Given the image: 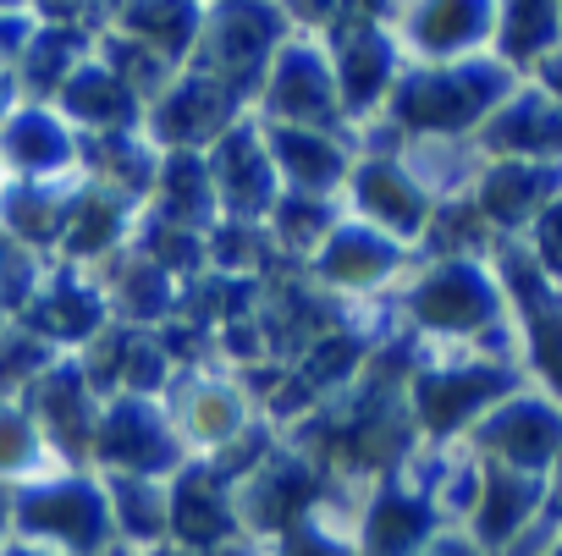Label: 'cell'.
Masks as SVG:
<instances>
[{
  "label": "cell",
  "mask_w": 562,
  "mask_h": 556,
  "mask_svg": "<svg viewBox=\"0 0 562 556\" xmlns=\"http://www.w3.org/2000/svg\"><path fill=\"white\" fill-rule=\"evenodd\" d=\"M0 556H56V551H40V545H29V540H12Z\"/></svg>",
  "instance_id": "cell-41"
},
{
  "label": "cell",
  "mask_w": 562,
  "mask_h": 556,
  "mask_svg": "<svg viewBox=\"0 0 562 556\" xmlns=\"http://www.w3.org/2000/svg\"><path fill=\"white\" fill-rule=\"evenodd\" d=\"M12 529L18 540H50L72 556H100L116 534L111 518V496L89 479H50V485H29L12 496Z\"/></svg>",
  "instance_id": "cell-2"
},
{
  "label": "cell",
  "mask_w": 562,
  "mask_h": 556,
  "mask_svg": "<svg viewBox=\"0 0 562 556\" xmlns=\"http://www.w3.org/2000/svg\"><path fill=\"white\" fill-rule=\"evenodd\" d=\"M480 144L491 155H507V160H535V166H551V155H562V105L546 100L540 89H524L513 94L480 133Z\"/></svg>",
  "instance_id": "cell-20"
},
{
  "label": "cell",
  "mask_w": 562,
  "mask_h": 556,
  "mask_svg": "<svg viewBox=\"0 0 562 556\" xmlns=\"http://www.w3.org/2000/svg\"><path fill=\"white\" fill-rule=\"evenodd\" d=\"M397 72V39L386 34V23L375 12H342L331 29V78H337V100L348 116H364L381 105V94L392 89Z\"/></svg>",
  "instance_id": "cell-8"
},
{
  "label": "cell",
  "mask_w": 562,
  "mask_h": 556,
  "mask_svg": "<svg viewBox=\"0 0 562 556\" xmlns=\"http://www.w3.org/2000/svg\"><path fill=\"white\" fill-rule=\"evenodd\" d=\"M474 446L480 457H491L496 468L513 474H551V463L562 457V408L546 397H507L502 408H491L474 424Z\"/></svg>",
  "instance_id": "cell-7"
},
{
  "label": "cell",
  "mask_w": 562,
  "mask_h": 556,
  "mask_svg": "<svg viewBox=\"0 0 562 556\" xmlns=\"http://www.w3.org/2000/svg\"><path fill=\"white\" fill-rule=\"evenodd\" d=\"M546 507V485L535 474H513V468H496L485 463L480 468V496H474V545L480 551H496V545H513L529 518Z\"/></svg>",
  "instance_id": "cell-19"
},
{
  "label": "cell",
  "mask_w": 562,
  "mask_h": 556,
  "mask_svg": "<svg viewBox=\"0 0 562 556\" xmlns=\"http://www.w3.org/2000/svg\"><path fill=\"white\" fill-rule=\"evenodd\" d=\"M535 72H540V94L562 105V50H551V56H546V61H540Z\"/></svg>",
  "instance_id": "cell-38"
},
{
  "label": "cell",
  "mask_w": 562,
  "mask_h": 556,
  "mask_svg": "<svg viewBox=\"0 0 562 556\" xmlns=\"http://www.w3.org/2000/svg\"><path fill=\"white\" fill-rule=\"evenodd\" d=\"M502 287L524 309L518 320H524V337H529V359L562 402V287H551L535 270L529 248H513V242L502 248Z\"/></svg>",
  "instance_id": "cell-11"
},
{
  "label": "cell",
  "mask_w": 562,
  "mask_h": 556,
  "mask_svg": "<svg viewBox=\"0 0 562 556\" xmlns=\"http://www.w3.org/2000/svg\"><path fill=\"white\" fill-rule=\"evenodd\" d=\"M122 29L133 34V45H144L155 61H182L199 34H204V12L193 7H149V12H122Z\"/></svg>",
  "instance_id": "cell-30"
},
{
  "label": "cell",
  "mask_w": 562,
  "mask_h": 556,
  "mask_svg": "<svg viewBox=\"0 0 562 556\" xmlns=\"http://www.w3.org/2000/svg\"><path fill=\"white\" fill-rule=\"evenodd\" d=\"M0 177H7V166H0ZM0 188H7V182H0Z\"/></svg>",
  "instance_id": "cell-46"
},
{
  "label": "cell",
  "mask_w": 562,
  "mask_h": 556,
  "mask_svg": "<svg viewBox=\"0 0 562 556\" xmlns=\"http://www.w3.org/2000/svg\"><path fill=\"white\" fill-rule=\"evenodd\" d=\"M408 315L425 331L474 337L502 320V287L480 259H436L408 293Z\"/></svg>",
  "instance_id": "cell-4"
},
{
  "label": "cell",
  "mask_w": 562,
  "mask_h": 556,
  "mask_svg": "<svg viewBox=\"0 0 562 556\" xmlns=\"http://www.w3.org/2000/svg\"><path fill=\"white\" fill-rule=\"evenodd\" d=\"M40 457H45V435H40V424L29 419V408L0 402V479L40 468Z\"/></svg>",
  "instance_id": "cell-35"
},
{
  "label": "cell",
  "mask_w": 562,
  "mask_h": 556,
  "mask_svg": "<svg viewBox=\"0 0 562 556\" xmlns=\"http://www.w3.org/2000/svg\"><path fill=\"white\" fill-rule=\"evenodd\" d=\"M419 556H480V545H474V540H463V534H436Z\"/></svg>",
  "instance_id": "cell-39"
},
{
  "label": "cell",
  "mask_w": 562,
  "mask_h": 556,
  "mask_svg": "<svg viewBox=\"0 0 562 556\" xmlns=\"http://www.w3.org/2000/svg\"><path fill=\"white\" fill-rule=\"evenodd\" d=\"M265 111L276 116V127L326 133L342 116L331 56H321L315 45H281L270 61V78H265Z\"/></svg>",
  "instance_id": "cell-9"
},
{
  "label": "cell",
  "mask_w": 562,
  "mask_h": 556,
  "mask_svg": "<svg viewBox=\"0 0 562 556\" xmlns=\"http://www.w3.org/2000/svg\"><path fill=\"white\" fill-rule=\"evenodd\" d=\"M546 556H562V534H557V540H551V551H546Z\"/></svg>",
  "instance_id": "cell-45"
},
{
  "label": "cell",
  "mask_w": 562,
  "mask_h": 556,
  "mask_svg": "<svg viewBox=\"0 0 562 556\" xmlns=\"http://www.w3.org/2000/svg\"><path fill=\"white\" fill-rule=\"evenodd\" d=\"M496 34V12L485 7H419L408 18V45L430 61H458Z\"/></svg>",
  "instance_id": "cell-25"
},
{
  "label": "cell",
  "mask_w": 562,
  "mask_h": 556,
  "mask_svg": "<svg viewBox=\"0 0 562 556\" xmlns=\"http://www.w3.org/2000/svg\"><path fill=\"white\" fill-rule=\"evenodd\" d=\"M105 326V298L78 282L72 270H56L50 282H40V293L29 298V315H23V331L40 337L45 348L56 342H94Z\"/></svg>",
  "instance_id": "cell-18"
},
{
  "label": "cell",
  "mask_w": 562,
  "mask_h": 556,
  "mask_svg": "<svg viewBox=\"0 0 562 556\" xmlns=\"http://www.w3.org/2000/svg\"><path fill=\"white\" fill-rule=\"evenodd\" d=\"M551 198H562V166H535V160H496L474 188V209L496 231L529 226Z\"/></svg>",
  "instance_id": "cell-17"
},
{
  "label": "cell",
  "mask_w": 562,
  "mask_h": 556,
  "mask_svg": "<svg viewBox=\"0 0 562 556\" xmlns=\"http://www.w3.org/2000/svg\"><path fill=\"white\" fill-rule=\"evenodd\" d=\"M155 556H237V551H232V545H226V551H171V545H166V551H155Z\"/></svg>",
  "instance_id": "cell-42"
},
{
  "label": "cell",
  "mask_w": 562,
  "mask_h": 556,
  "mask_svg": "<svg viewBox=\"0 0 562 556\" xmlns=\"http://www.w3.org/2000/svg\"><path fill=\"white\" fill-rule=\"evenodd\" d=\"M61 105H67L78 122H89L94 133H127V127L138 122V94H133L105 61H83V67L67 78Z\"/></svg>",
  "instance_id": "cell-24"
},
{
  "label": "cell",
  "mask_w": 562,
  "mask_h": 556,
  "mask_svg": "<svg viewBox=\"0 0 562 556\" xmlns=\"http://www.w3.org/2000/svg\"><path fill=\"white\" fill-rule=\"evenodd\" d=\"M182 435L204 441V446H232L243 435V397H237V386H221V381L193 386L188 402H182Z\"/></svg>",
  "instance_id": "cell-32"
},
{
  "label": "cell",
  "mask_w": 562,
  "mask_h": 556,
  "mask_svg": "<svg viewBox=\"0 0 562 556\" xmlns=\"http://www.w3.org/2000/svg\"><path fill=\"white\" fill-rule=\"evenodd\" d=\"M353 204H359L364 226L381 231V237H392V242L419 237L430 226V193H425V182L408 166L386 160V155L353 166Z\"/></svg>",
  "instance_id": "cell-12"
},
{
  "label": "cell",
  "mask_w": 562,
  "mask_h": 556,
  "mask_svg": "<svg viewBox=\"0 0 562 556\" xmlns=\"http://www.w3.org/2000/svg\"><path fill=\"white\" fill-rule=\"evenodd\" d=\"M414 424L425 435H458L463 424H480L491 408H502L507 397H518V370L507 364H441V370H419L414 375Z\"/></svg>",
  "instance_id": "cell-3"
},
{
  "label": "cell",
  "mask_w": 562,
  "mask_h": 556,
  "mask_svg": "<svg viewBox=\"0 0 562 556\" xmlns=\"http://www.w3.org/2000/svg\"><path fill=\"white\" fill-rule=\"evenodd\" d=\"M551 501H557V507H562V457H557V463H551Z\"/></svg>",
  "instance_id": "cell-43"
},
{
  "label": "cell",
  "mask_w": 562,
  "mask_h": 556,
  "mask_svg": "<svg viewBox=\"0 0 562 556\" xmlns=\"http://www.w3.org/2000/svg\"><path fill=\"white\" fill-rule=\"evenodd\" d=\"M496 50L502 67H540L551 50H562V12L551 7H507L496 18Z\"/></svg>",
  "instance_id": "cell-29"
},
{
  "label": "cell",
  "mask_w": 562,
  "mask_h": 556,
  "mask_svg": "<svg viewBox=\"0 0 562 556\" xmlns=\"http://www.w3.org/2000/svg\"><path fill=\"white\" fill-rule=\"evenodd\" d=\"M111 518L127 540H160L166 534V490L155 479H127L116 474L111 479Z\"/></svg>",
  "instance_id": "cell-33"
},
{
  "label": "cell",
  "mask_w": 562,
  "mask_h": 556,
  "mask_svg": "<svg viewBox=\"0 0 562 556\" xmlns=\"http://www.w3.org/2000/svg\"><path fill=\"white\" fill-rule=\"evenodd\" d=\"M265 149L276 177H288V193H310L326 198L342 177H348V149L331 133H310V127H265Z\"/></svg>",
  "instance_id": "cell-21"
},
{
  "label": "cell",
  "mask_w": 562,
  "mask_h": 556,
  "mask_svg": "<svg viewBox=\"0 0 562 556\" xmlns=\"http://www.w3.org/2000/svg\"><path fill=\"white\" fill-rule=\"evenodd\" d=\"M243 534L237 490L215 463H182L166 485V540L171 551H226Z\"/></svg>",
  "instance_id": "cell-6"
},
{
  "label": "cell",
  "mask_w": 562,
  "mask_h": 556,
  "mask_svg": "<svg viewBox=\"0 0 562 556\" xmlns=\"http://www.w3.org/2000/svg\"><path fill=\"white\" fill-rule=\"evenodd\" d=\"M321 501V474L304 457H265L248 474V490H237V518L243 529H270V534H288L293 523L310 518V507Z\"/></svg>",
  "instance_id": "cell-13"
},
{
  "label": "cell",
  "mask_w": 562,
  "mask_h": 556,
  "mask_svg": "<svg viewBox=\"0 0 562 556\" xmlns=\"http://www.w3.org/2000/svg\"><path fill=\"white\" fill-rule=\"evenodd\" d=\"M0 523H12V496L0 490Z\"/></svg>",
  "instance_id": "cell-44"
},
{
  "label": "cell",
  "mask_w": 562,
  "mask_h": 556,
  "mask_svg": "<svg viewBox=\"0 0 562 556\" xmlns=\"http://www.w3.org/2000/svg\"><path fill=\"white\" fill-rule=\"evenodd\" d=\"M72 133L45 111V105H23L0 122V166H18L23 177H45V171H61L72 166Z\"/></svg>",
  "instance_id": "cell-23"
},
{
  "label": "cell",
  "mask_w": 562,
  "mask_h": 556,
  "mask_svg": "<svg viewBox=\"0 0 562 556\" xmlns=\"http://www.w3.org/2000/svg\"><path fill=\"white\" fill-rule=\"evenodd\" d=\"M122 226H127V198L111 193V188H83V193H72V204H67L61 253H67V259H100L105 248L122 242Z\"/></svg>",
  "instance_id": "cell-26"
},
{
  "label": "cell",
  "mask_w": 562,
  "mask_h": 556,
  "mask_svg": "<svg viewBox=\"0 0 562 556\" xmlns=\"http://www.w3.org/2000/svg\"><path fill=\"white\" fill-rule=\"evenodd\" d=\"M160 209H166V226L204 231V220L215 209V182H210V166L199 155L160 160Z\"/></svg>",
  "instance_id": "cell-27"
},
{
  "label": "cell",
  "mask_w": 562,
  "mask_h": 556,
  "mask_svg": "<svg viewBox=\"0 0 562 556\" xmlns=\"http://www.w3.org/2000/svg\"><path fill=\"white\" fill-rule=\"evenodd\" d=\"M270 215H276V237L288 248H315V242L326 248V237L337 231L326 198H310V193H281Z\"/></svg>",
  "instance_id": "cell-34"
},
{
  "label": "cell",
  "mask_w": 562,
  "mask_h": 556,
  "mask_svg": "<svg viewBox=\"0 0 562 556\" xmlns=\"http://www.w3.org/2000/svg\"><path fill=\"white\" fill-rule=\"evenodd\" d=\"M105 304L122 315V320H160L171 309V275L160 264H149L138 248L111 270L105 282Z\"/></svg>",
  "instance_id": "cell-28"
},
{
  "label": "cell",
  "mask_w": 562,
  "mask_h": 556,
  "mask_svg": "<svg viewBox=\"0 0 562 556\" xmlns=\"http://www.w3.org/2000/svg\"><path fill=\"white\" fill-rule=\"evenodd\" d=\"M397 264H403V242L370 231L364 220H348V226H337V231L326 237V248H321V282L370 293V287L386 282Z\"/></svg>",
  "instance_id": "cell-22"
},
{
  "label": "cell",
  "mask_w": 562,
  "mask_h": 556,
  "mask_svg": "<svg viewBox=\"0 0 562 556\" xmlns=\"http://www.w3.org/2000/svg\"><path fill=\"white\" fill-rule=\"evenodd\" d=\"M67 204L61 193H50L45 182H18L7 188V198H0V209H7V237L12 242H61V220H67Z\"/></svg>",
  "instance_id": "cell-31"
},
{
  "label": "cell",
  "mask_w": 562,
  "mask_h": 556,
  "mask_svg": "<svg viewBox=\"0 0 562 556\" xmlns=\"http://www.w3.org/2000/svg\"><path fill=\"white\" fill-rule=\"evenodd\" d=\"M29 45V23L23 18H0V56H23Z\"/></svg>",
  "instance_id": "cell-40"
},
{
  "label": "cell",
  "mask_w": 562,
  "mask_h": 556,
  "mask_svg": "<svg viewBox=\"0 0 562 556\" xmlns=\"http://www.w3.org/2000/svg\"><path fill=\"white\" fill-rule=\"evenodd\" d=\"M513 100V67L502 61H452L436 72H419L392 89V116L408 133H463L485 116H496Z\"/></svg>",
  "instance_id": "cell-1"
},
{
  "label": "cell",
  "mask_w": 562,
  "mask_h": 556,
  "mask_svg": "<svg viewBox=\"0 0 562 556\" xmlns=\"http://www.w3.org/2000/svg\"><path fill=\"white\" fill-rule=\"evenodd\" d=\"M529 259L551 287H562V198H551L535 220H529Z\"/></svg>",
  "instance_id": "cell-36"
},
{
  "label": "cell",
  "mask_w": 562,
  "mask_h": 556,
  "mask_svg": "<svg viewBox=\"0 0 562 556\" xmlns=\"http://www.w3.org/2000/svg\"><path fill=\"white\" fill-rule=\"evenodd\" d=\"M281 556H359V551L342 545V540H331L326 529H315L304 518V523H293L288 534H281Z\"/></svg>",
  "instance_id": "cell-37"
},
{
  "label": "cell",
  "mask_w": 562,
  "mask_h": 556,
  "mask_svg": "<svg viewBox=\"0 0 562 556\" xmlns=\"http://www.w3.org/2000/svg\"><path fill=\"white\" fill-rule=\"evenodd\" d=\"M29 397H34L29 419L40 424V435H45L50 446H61L67 457L94 452V424H100V413H94V386H89L83 364H50V370L29 386Z\"/></svg>",
  "instance_id": "cell-15"
},
{
  "label": "cell",
  "mask_w": 562,
  "mask_h": 556,
  "mask_svg": "<svg viewBox=\"0 0 562 556\" xmlns=\"http://www.w3.org/2000/svg\"><path fill=\"white\" fill-rule=\"evenodd\" d=\"M210 182H215V204L232 209L237 220H254L265 209H276V166L265 149V133L254 127H232L221 144H210Z\"/></svg>",
  "instance_id": "cell-14"
},
{
  "label": "cell",
  "mask_w": 562,
  "mask_h": 556,
  "mask_svg": "<svg viewBox=\"0 0 562 556\" xmlns=\"http://www.w3.org/2000/svg\"><path fill=\"white\" fill-rule=\"evenodd\" d=\"M94 457L127 479H155L182 468V430L149 397H111L94 424Z\"/></svg>",
  "instance_id": "cell-5"
},
{
  "label": "cell",
  "mask_w": 562,
  "mask_h": 556,
  "mask_svg": "<svg viewBox=\"0 0 562 556\" xmlns=\"http://www.w3.org/2000/svg\"><path fill=\"white\" fill-rule=\"evenodd\" d=\"M441 501L419 485H403L397 474H386V485L375 490L370 512H364V534H359V556H419L436 534Z\"/></svg>",
  "instance_id": "cell-16"
},
{
  "label": "cell",
  "mask_w": 562,
  "mask_h": 556,
  "mask_svg": "<svg viewBox=\"0 0 562 556\" xmlns=\"http://www.w3.org/2000/svg\"><path fill=\"white\" fill-rule=\"evenodd\" d=\"M237 105H243V94L232 89V83H221V78H210V72H193V78H182V83H171V89H160L155 94V111H149V133L160 138V144H171L177 155H193L199 144H221L237 122Z\"/></svg>",
  "instance_id": "cell-10"
}]
</instances>
